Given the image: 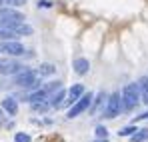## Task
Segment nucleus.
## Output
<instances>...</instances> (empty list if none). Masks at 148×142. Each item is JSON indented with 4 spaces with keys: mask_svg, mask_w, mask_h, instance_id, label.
Returning a JSON list of instances; mask_svg holds the SVG:
<instances>
[{
    "mask_svg": "<svg viewBox=\"0 0 148 142\" xmlns=\"http://www.w3.org/2000/svg\"><path fill=\"white\" fill-rule=\"evenodd\" d=\"M38 6H40V8H50V6H52V2H50V0H40V2H38Z\"/></svg>",
    "mask_w": 148,
    "mask_h": 142,
    "instance_id": "nucleus-21",
    "label": "nucleus"
},
{
    "mask_svg": "<svg viewBox=\"0 0 148 142\" xmlns=\"http://www.w3.org/2000/svg\"><path fill=\"white\" fill-rule=\"evenodd\" d=\"M30 134H26V132H16L14 134V142H30Z\"/></svg>",
    "mask_w": 148,
    "mask_h": 142,
    "instance_id": "nucleus-17",
    "label": "nucleus"
},
{
    "mask_svg": "<svg viewBox=\"0 0 148 142\" xmlns=\"http://www.w3.org/2000/svg\"><path fill=\"white\" fill-rule=\"evenodd\" d=\"M130 140H132V142H144V140H148V130H136V132L130 136Z\"/></svg>",
    "mask_w": 148,
    "mask_h": 142,
    "instance_id": "nucleus-15",
    "label": "nucleus"
},
{
    "mask_svg": "<svg viewBox=\"0 0 148 142\" xmlns=\"http://www.w3.org/2000/svg\"><path fill=\"white\" fill-rule=\"evenodd\" d=\"M2 110H6L10 116H14V114H16V110H18L16 100H14V98H10V96H8V98H4V100H2Z\"/></svg>",
    "mask_w": 148,
    "mask_h": 142,
    "instance_id": "nucleus-12",
    "label": "nucleus"
},
{
    "mask_svg": "<svg viewBox=\"0 0 148 142\" xmlns=\"http://www.w3.org/2000/svg\"><path fill=\"white\" fill-rule=\"evenodd\" d=\"M120 102H122V110L130 112L138 106L140 102V92H138V84H126L120 92Z\"/></svg>",
    "mask_w": 148,
    "mask_h": 142,
    "instance_id": "nucleus-1",
    "label": "nucleus"
},
{
    "mask_svg": "<svg viewBox=\"0 0 148 142\" xmlns=\"http://www.w3.org/2000/svg\"><path fill=\"white\" fill-rule=\"evenodd\" d=\"M48 98H50V94L44 90V88H38L36 92H32L30 94V104H34V102H48Z\"/></svg>",
    "mask_w": 148,
    "mask_h": 142,
    "instance_id": "nucleus-10",
    "label": "nucleus"
},
{
    "mask_svg": "<svg viewBox=\"0 0 148 142\" xmlns=\"http://www.w3.org/2000/svg\"><path fill=\"white\" fill-rule=\"evenodd\" d=\"M0 20H20V22H24L26 16L22 12H18L16 8H0Z\"/></svg>",
    "mask_w": 148,
    "mask_h": 142,
    "instance_id": "nucleus-7",
    "label": "nucleus"
},
{
    "mask_svg": "<svg viewBox=\"0 0 148 142\" xmlns=\"http://www.w3.org/2000/svg\"><path fill=\"white\" fill-rule=\"evenodd\" d=\"M4 122H6V118H4V110H2V108H0V126H2V124H4Z\"/></svg>",
    "mask_w": 148,
    "mask_h": 142,
    "instance_id": "nucleus-22",
    "label": "nucleus"
},
{
    "mask_svg": "<svg viewBox=\"0 0 148 142\" xmlns=\"http://www.w3.org/2000/svg\"><path fill=\"white\" fill-rule=\"evenodd\" d=\"M148 118V112H144V114H140V116H136V120H146Z\"/></svg>",
    "mask_w": 148,
    "mask_h": 142,
    "instance_id": "nucleus-23",
    "label": "nucleus"
},
{
    "mask_svg": "<svg viewBox=\"0 0 148 142\" xmlns=\"http://www.w3.org/2000/svg\"><path fill=\"white\" fill-rule=\"evenodd\" d=\"M92 98H94V94H92V92H84V94H82L72 104V106H70V110H68V118H76V116H80V114H82V112L90 106Z\"/></svg>",
    "mask_w": 148,
    "mask_h": 142,
    "instance_id": "nucleus-3",
    "label": "nucleus"
},
{
    "mask_svg": "<svg viewBox=\"0 0 148 142\" xmlns=\"http://www.w3.org/2000/svg\"><path fill=\"white\" fill-rule=\"evenodd\" d=\"M122 110V102H120V92H114L112 96H108L106 100V110L102 118H116Z\"/></svg>",
    "mask_w": 148,
    "mask_h": 142,
    "instance_id": "nucleus-4",
    "label": "nucleus"
},
{
    "mask_svg": "<svg viewBox=\"0 0 148 142\" xmlns=\"http://www.w3.org/2000/svg\"><path fill=\"white\" fill-rule=\"evenodd\" d=\"M4 4H8V6H24L26 4V0H4Z\"/></svg>",
    "mask_w": 148,
    "mask_h": 142,
    "instance_id": "nucleus-20",
    "label": "nucleus"
},
{
    "mask_svg": "<svg viewBox=\"0 0 148 142\" xmlns=\"http://www.w3.org/2000/svg\"><path fill=\"white\" fill-rule=\"evenodd\" d=\"M38 72L28 70V68H22L20 72L14 74V84L16 86H22V88H38Z\"/></svg>",
    "mask_w": 148,
    "mask_h": 142,
    "instance_id": "nucleus-2",
    "label": "nucleus"
},
{
    "mask_svg": "<svg viewBox=\"0 0 148 142\" xmlns=\"http://www.w3.org/2000/svg\"><path fill=\"white\" fill-rule=\"evenodd\" d=\"M54 72H56L54 64H42V66H40V72H38V74H42V76H52Z\"/></svg>",
    "mask_w": 148,
    "mask_h": 142,
    "instance_id": "nucleus-16",
    "label": "nucleus"
},
{
    "mask_svg": "<svg viewBox=\"0 0 148 142\" xmlns=\"http://www.w3.org/2000/svg\"><path fill=\"white\" fill-rule=\"evenodd\" d=\"M104 102H106V94H104V92H100V94L96 96V100L92 98V102H90V104H92V112H96V110H100Z\"/></svg>",
    "mask_w": 148,
    "mask_h": 142,
    "instance_id": "nucleus-14",
    "label": "nucleus"
},
{
    "mask_svg": "<svg viewBox=\"0 0 148 142\" xmlns=\"http://www.w3.org/2000/svg\"><path fill=\"white\" fill-rule=\"evenodd\" d=\"M94 132H96V138H106V136H108V130H106L104 126H96Z\"/></svg>",
    "mask_w": 148,
    "mask_h": 142,
    "instance_id": "nucleus-19",
    "label": "nucleus"
},
{
    "mask_svg": "<svg viewBox=\"0 0 148 142\" xmlns=\"http://www.w3.org/2000/svg\"><path fill=\"white\" fill-rule=\"evenodd\" d=\"M0 52L8 54V56H24L26 48L16 40H0Z\"/></svg>",
    "mask_w": 148,
    "mask_h": 142,
    "instance_id": "nucleus-5",
    "label": "nucleus"
},
{
    "mask_svg": "<svg viewBox=\"0 0 148 142\" xmlns=\"http://www.w3.org/2000/svg\"><path fill=\"white\" fill-rule=\"evenodd\" d=\"M64 96H66V92H64L62 88H58V90H56V94H54V96H50V98H48V100H50L48 104L52 106V108L60 106V104H62V98H64Z\"/></svg>",
    "mask_w": 148,
    "mask_h": 142,
    "instance_id": "nucleus-13",
    "label": "nucleus"
},
{
    "mask_svg": "<svg viewBox=\"0 0 148 142\" xmlns=\"http://www.w3.org/2000/svg\"><path fill=\"white\" fill-rule=\"evenodd\" d=\"M134 132H136V126H124L118 134H120V136H132Z\"/></svg>",
    "mask_w": 148,
    "mask_h": 142,
    "instance_id": "nucleus-18",
    "label": "nucleus"
},
{
    "mask_svg": "<svg viewBox=\"0 0 148 142\" xmlns=\"http://www.w3.org/2000/svg\"><path fill=\"white\" fill-rule=\"evenodd\" d=\"M20 70H22V66L16 60H12V58L0 60V74H16V72H20Z\"/></svg>",
    "mask_w": 148,
    "mask_h": 142,
    "instance_id": "nucleus-6",
    "label": "nucleus"
},
{
    "mask_svg": "<svg viewBox=\"0 0 148 142\" xmlns=\"http://www.w3.org/2000/svg\"><path fill=\"white\" fill-rule=\"evenodd\" d=\"M138 92H140V100L148 104V76H142L138 80Z\"/></svg>",
    "mask_w": 148,
    "mask_h": 142,
    "instance_id": "nucleus-9",
    "label": "nucleus"
},
{
    "mask_svg": "<svg viewBox=\"0 0 148 142\" xmlns=\"http://www.w3.org/2000/svg\"><path fill=\"white\" fill-rule=\"evenodd\" d=\"M82 94H84V86H82V84H74L72 88H70V94H68V100H66V106H72Z\"/></svg>",
    "mask_w": 148,
    "mask_h": 142,
    "instance_id": "nucleus-8",
    "label": "nucleus"
},
{
    "mask_svg": "<svg viewBox=\"0 0 148 142\" xmlns=\"http://www.w3.org/2000/svg\"><path fill=\"white\" fill-rule=\"evenodd\" d=\"M88 68H90V62H88L86 58H76V60H74V70H76V74L84 76V74L88 72Z\"/></svg>",
    "mask_w": 148,
    "mask_h": 142,
    "instance_id": "nucleus-11",
    "label": "nucleus"
},
{
    "mask_svg": "<svg viewBox=\"0 0 148 142\" xmlns=\"http://www.w3.org/2000/svg\"><path fill=\"white\" fill-rule=\"evenodd\" d=\"M96 142H106V138H100V140H96Z\"/></svg>",
    "mask_w": 148,
    "mask_h": 142,
    "instance_id": "nucleus-24",
    "label": "nucleus"
}]
</instances>
